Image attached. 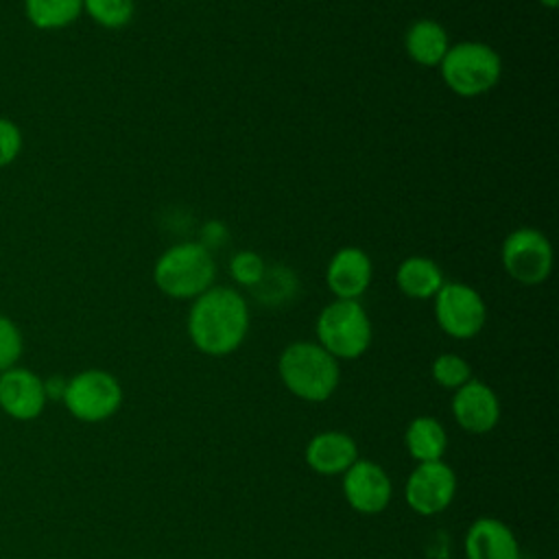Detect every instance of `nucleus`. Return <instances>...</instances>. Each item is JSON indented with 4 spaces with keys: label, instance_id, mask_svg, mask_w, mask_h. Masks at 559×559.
<instances>
[{
    "label": "nucleus",
    "instance_id": "1",
    "mask_svg": "<svg viewBox=\"0 0 559 559\" xmlns=\"http://www.w3.org/2000/svg\"><path fill=\"white\" fill-rule=\"evenodd\" d=\"M186 330L201 354L229 356L247 338L249 306L236 288L210 286L192 299Z\"/></svg>",
    "mask_w": 559,
    "mask_h": 559
},
{
    "label": "nucleus",
    "instance_id": "2",
    "mask_svg": "<svg viewBox=\"0 0 559 559\" xmlns=\"http://www.w3.org/2000/svg\"><path fill=\"white\" fill-rule=\"evenodd\" d=\"M282 384L304 402H325L341 382L338 360L314 341L286 345L277 360Z\"/></svg>",
    "mask_w": 559,
    "mask_h": 559
},
{
    "label": "nucleus",
    "instance_id": "3",
    "mask_svg": "<svg viewBox=\"0 0 559 559\" xmlns=\"http://www.w3.org/2000/svg\"><path fill=\"white\" fill-rule=\"evenodd\" d=\"M216 262L201 242H177L168 247L153 266L155 286L173 299H194L214 286Z\"/></svg>",
    "mask_w": 559,
    "mask_h": 559
},
{
    "label": "nucleus",
    "instance_id": "4",
    "mask_svg": "<svg viewBox=\"0 0 559 559\" xmlns=\"http://www.w3.org/2000/svg\"><path fill=\"white\" fill-rule=\"evenodd\" d=\"M439 72L456 96L474 98L496 87L502 76V59L489 44L459 41L448 48Z\"/></svg>",
    "mask_w": 559,
    "mask_h": 559
},
{
    "label": "nucleus",
    "instance_id": "5",
    "mask_svg": "<svg viewBox=\"0 0 559 559\" xmlns=\"http://www.w3.org/2000/svg\"><path fill=\"white\" fill-rule=\"evenodd\" d=\"M317 343L336 360L360 358L371 345V321L360 301L334 299L317 317Z\"/></svg>",
    "mask_w": 559,
    "mask_h": 559
},
{
    "label": "nucleus",
    "instance_id": "6",
    "mask_svg": "<svg viewBox=\"0 0 559 559\" xmlns=\"http://www.w3.org/2000/svg\"><path fill=\"white\" fill-rule=\"evenodd\" d=\"M122 384L105 369H85L66 382L61 402L68 413L85 424H100L122 406Z\"/></svg>",
    "mask_w": 559,
    "mask_h": 559
},
{
    "label": "nucleus",
    "instance_id": "7",
    "mask_svg": "<svg viewBox=\"0 0 559 559\" xmlns=\"http://www.w3.org/2000/svg\"><path fill=\"white\" fill-rule=\"evenodd\" d=\"M432 299L439 328L456 341L474 338L487 323L483 295L465 282H443Z\"/></svg>",
    "mask_w": 559,
    "mask_h": 559
},
{
    "label": "nucleus",
    "instance_id": "8",
    "mask_svg": "<svg viewBox=\"0 0 559 559\" xmlns=\"http://www.w3.org/2000/svg\"><path fill=\"white\" fill-rule=\"evenodd\" d=\"M502 269L524 286H537L552 271V245L544 231L535 227L513 229L500 249Z\"/></svg>",
    "mask_w": 559,
    "mask_h": 559
},
{
    "label": "nucleus",
    "instance_id": "9",
    "mask_svg": "<svg viewBox=\"0 0 559 559\" xmlns=\"http://www.w3.org/2000/svg\"><path fill=\"white\" fill-rule=\"evenodd\" d=\"M456 496V474L441 459L417 463L406 478V504L419 515H437L445 511Z\"/></svg>",
    "mask_w": 559,
    "mask_h": 559
},
{
    "label": "nucleus",
    "instance_id": "10",
    "mask_svg": "<svg viewBox=\"0 0 559 559\" xmlns=\"http://www.w3.org/2000/svg\"><path fill=\"white\" fill-rule=\"evenodd\" d=\"M341 487L345 502L362 515L382 513L393 498V483L382 465L376 461L358 459L343 476Z\"/></svg>",
    "mask_w": 559,
    "mask_h": 559
},
{
    "label": "nucleus",
    "instance_id": "11",
    "mask_svg": "<svg viewBox=\"0 0 559 559\" xmlns=\"http://www.w3.org/2000/svg\"><path fill=\"white\" fill-rule=\"evenodd\" d=\"M452 415L454 421L469 435H487L500 421V400L496 391L483 380H467L463 386L452 391Z\"/></svg>",
    "mask_w": 559,
    "mask_h": 559
},
{
    "label": "nucleus",
    "instance_id": "12",
    "mask_svg": "<svg viewBox=\"0 0 559 559\" xmlns=\"http://www.w3.org/2000/svg\"><path fill=\"white\" fill-rule=\"evenodd\" d=\"M48 397L44 380L24 367H11L0 371V408L17 419L31 421L41 415Z\"/></svg>",
    "mask_w": 559,
    "mask_h": 559
},
{
    "label": "nucleus",
    "instance_id": "13",
    "mask_svg": "<svg viewBox=\"0 0 559 559\" xmlns=\"http://www.w3.org/2000/svg\"><path fill=\"white\" fill-rule=\"evenodd\" d=\"M373 277V264L365 249L341 247L328 262L325 284L336 299L358 301Z\"/></svg>",
    "mask_w": 559,
    "mask_h": 559
},
{
    "label": "nucleus",
    "instance_id": "14",
    "mask_svg": "<svg viewBox=\"0 0 559 559\" xmlns=\"http://www.w3.org/2000/svg\"><path fill=\"white\" fill-rule=\"evenodd\" d=\"M304 459L319 476H343L360 456L354 437L343 430H323L310 437Z\"/></svg>",
    "mask_w": 559,
    "mask_h": 559
},
{
    "label": "nucleus",
    "instance_id": "15",
    "mask_svg": "<svg viewBox=\"0 0 559 559\" xmlns=\"http://www.w3.org/2000/svg\"><path fill=\"white\" fill-rule=\"evenodd\" d=\"M465 559H522L520 542L511 526L498 518H478L463 539Z\"/></svg>",
    "mask_w": 559,
    "mask_h": 559
},
{
    "label": "nucleus",
    "instance_id": "16",
    "mask_svg": "<svg viewBox=\"0 0 559 559\" xmlns=\"http://www.w3.org/2000/svg\"><path fill=\"white\" fill-rule=\"evenodd\" d=\"M448 31L437 20H415L406 35H404V48L413 63L421 68H439L443 61L448 48H450Z\"/></svg>",
    "mask_w": 559,
    "mask_h": 559
},
{
    "label": "nucleus",
    "instance_id": "17",
    "mask_svg": "<svg viewBox=\"0 0 559 559\" xmlns=\"http://www.w3.org/2000/svg\"><path fill=\"white\" fill-rule=\"evenodd\" d=\"M443 282L441 266L424 255H411L395 269V286L411 299H432Z\"/></svg>",
    "mask_w": 559,
    "mask_h": 559
},
{
    "label": "nucleus",
    "instance_id": "18",
    "mask_svg": "<svg viewBox=\"0 0 559 559\" xmlns=\"http://www.w3.org/2000/svg\"><path fill=\"white\" fill-rule=\"evenodd\" d=\"M404 445L415 463L441 461L448 448V432L439 419L419 415L408 421L404 430Z\"/></svg>",
    "mask_w": 559,
    "mask_h": 559
},
{
    "label": "nucleus",
    "instance_id": "19",
    "mask_svg": "<svg viewBox=\"0 0 559 559\" xmlns=\"http://www.w3.org/2000/svg\"><path fill=\"white\" fill-rule=\"evenodd\" d=\"M26 17L41 31H57L83 13V0H26Z\"/></svg>",
    "mask_w": 559,
    "mask_h": 559
},
{
    "label": "nucleus",
    "instance_id": "20",
    "mask_svg": "<svg viewBox=\"0 0 559 559\" xmlns=\"http://www.w3.org/2000/svg\"><path fill=\"white\" fill-rule=\"evenodd\" d=\"M83 11L105 28H122L133 20V0H83Z\"/></svg>",
    "mask_w": 559,
    "mask_h": 559
},
{
    "label": "nucleus",
    "instance_id": "21",
    "mask_svg": "<svg viewBox=\"0 0 559 559\" xmlns=\"http://www.w3.org/2000/svg\"><path fill=\"white\" fill-rule=\"evenodd\" d=\"M430 376L432 380L441 386V389H448V391H456L459 386H463L467 380H472V367L469 362L459 356V354H452V352H445V354H439L432 365H430Z\"/></svg>",
    "mask_w": 559,
    "mask_h": 559
},
{
    "label": "nucleus",
    "instance_id": "22",
    "mask_svg": "<svg viewBox=\"0 0 559 559\" xmlns=\"http://www.w3.org/2000/svg\"><path fill=\"white\" fill-rule=\"evenodd\" d=\"M229 273H231L236 284L255 288L260 284V280L264 277V273H266V264L255 251H238L229 260Z\"/></svg>",
    "mask_w": 559,
    "mask_h": 559
},
{
    "label": "nucleus",
    "instance_id": "23",
    "mask_svg": "<svg viewBox=\"0 0 559 559\" xmlns=\"http://www.w3.org/2000/svg\"><path fill=\"white\" fill-rule=\"evenodd\" d=\"M22 332L9 317L0 314V371L15 367L22 356Z\"/></svg>",
    "mask_w": 559,
    "mask_h": 559
},
{
    "label": "nucleus",
    "instance_id": "24",
    "mask_svg": "<svg viewBox=\"0 0 559 559\" xmlns=\"http://www.w3.org/2000/svg\"><path fill=\"white\" fill-rule=\"evenodd\" d=\"M22 151V131L15 122L0 118V168L9 166Z\"/></svg>",
    "mask_w": 559,
    "mask_h": 559
},
{
    "label": "nucleus",
    "instance_id": "25",
    "mask_svg": "<svg viewBox=\"0 0 559 559\" xmlns=\"http://www.w3.org/2000/svg\"><path fill=\"white\" fill-rule=\"evenodd\" d=\"M66 382L61 376H52L48 380H44V391H46V397L48 400H61L63 397V391H66Z\"/></svg>",
    "mask_w": 559,
    "mask_h": 559
},
{
    "label": "nucleus",
    "instance_id": "26",
    "mask_svg": "<svg viewBox=\"0 0 559 559\" xmlns=\"http://www.w3.org/2000/svg\"><path fill=\"white\" fill-rule=\"evenodd\" d=\"M537 2H539V4H544V7H546V9H555V7H557V2H559V0H537Z\"/></svg>",
    "mask_w": 559,
    "mask_h": 559
}]
</instances>
